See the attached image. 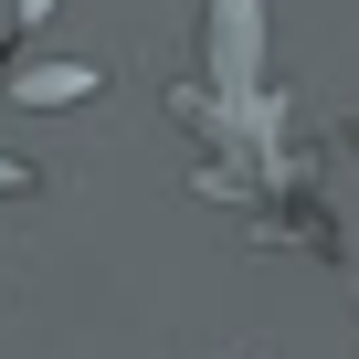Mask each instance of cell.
<instances>
[{"mask_svg":"<svg viewBox=\"0 0 359 359\" xmlns=\"http://www.w3.org/2000/svg\"><path fill=\"white\" fill-rule=\"evenodd\" d=\"M11 11H22V22H53V11H64V0H11Z\"/></svg>","mask_w":359,"mask_h":359,"instance_id":"3","label":"cell"},{"mask_svg":"<svg viewBox=\"0 0 359 359\" xmlns=\"http://www.w3.org/2000/svg\"><path fill=\"white\" fill-rule=\"evenodd\" d=\"M95 85H106L95 64H22L11 74V106H85Z\"/></svg>","mask_w":359,"mask_h":359,"instance_id":"1","label":"cell"},{"mask_svg":"<svg viewBox=\"0 0 359 359\" xmlns=\"http://www.w3.org/2000/svg\"><path fill=\"white\" fill-rule=\"evenodd\" d=\"M0 191H32V169H22V158H0Z\"/></svg>","mask_w":359,"mask_h":359,"instance_id":"2","label":"cell"}]
</instances>
